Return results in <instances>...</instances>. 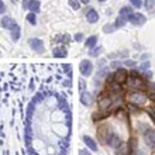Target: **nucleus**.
Masks as SVG:
<instances>
[{
    "instance_id": "obj_1",
    "label": "nucleus",
    "mask_w": 155,
    "mask_h": 155,
    "mask_svg": "<svg viewBox=\"0 0 155 155\" xmlns=\"http://www.w3.org/2000/svg\"><path fill=\"white\" fill-rule=\"evenodd\" d=\"M130 102L134 106H145L147 103V96L141 92H131L130 93Z\"/></svg>"
},
{
    "instance_id": "obj_2",
    "label": "nucleus",
    "mask_w": 155,
    "mask_h": 155,
    "mask_svg": "<svg viewBox=\"0 0 155 155\" xmlns=\"http://www.w3.org/2000/svg\"><path fill=\"white\" fill-rule=\"evenodd\" d=\"M79 71H81V74L83 75V76H89V75H92V72H93V64H92L89 59H85V61L81 62Z\"/></svg>"
},
{
    "instance_id": "obj_3",
    "label": "nucleus",
    "mask_w": 155,
    "mask_h": 155,
    "mask_svg": "<svg viewBox=\"0 0 155 155\" xmlns=\"http://www.w3.org/2000/svg\"><path fill=\"white\" fill-rule=\"evenodd\" d=\"M128 21H130L131 24L140 27V25L145 24V16L141 14V13H131L130 16H128Z\"/></svg>"
},
{
    "instance_id": "obj_4",
    "label": "nucleus",
    "mask_w": 155,
    "mask_h": 155,
    "mask_svg": "<svg viewBox=\"0 0 155 155\" xmlns=\"http://www.w3.org/2000/svg\"><path fill=\"white\" fill-rule=\"evenodd\" d=\"M127 83H128L130 87H134V89H140V87L144 86V82L137 76V74H135L134 71H133V76H131L130 79H127Z\"/></svg>"
},
{
    "instance_id": "obj_5",
    "label": "nucleus",
    "mask_w": 155,
    "mask_h": 155,
    "mask_svg": "<svg viewBox=\"0 0 155 155\" xmlns=\"http://www.w3.org/2000/svg\"><path fill=\"white\" fill-rule=\"evenodd\" d=\"M127 69H124V68H118L117 71H116V74H114V82H117V83H120L121 85L123 82H126L127 81Z\"/></svg>"
},
{
    "instance_id": "obj_6",
    "label": "nucleus",
    "mask_w": 155,
    "mask_h": 155,
    "mask_svg": "<svg viewBox=\"0 0 155 155\" xmlns=\"http://www.w3.org/2000/svg\"><path fill=\"white\" fill-rule=\"evenodd\" d=\"M28 44L35 52H42V51H44V42L41 40H38V38H31V40L28 41Z\"/></svg>"
},
{
    "instance_id": "obj_7",
    "label": "nucleus",
    "mask_w": 155,
    "mask_h": 155,
    "mask_svg": "<svg viewBox=\"0 0 155 155\" xmlns=\"http://www.w3.org/2000/svg\"><path fill=\"white\" fill-rule=\"evenodd\" d=\"M144 138L150 147H155V130H147L144 133Z\"/></svg>"
},
{
    "instance_id": "obj_8",
    "label": "nucleus",
    "mask_w": 155,
    "mask_h": 155,
    "mask_svg": "<svg viewBox=\"0 0 155 155\" xmlns=\"http://www.w3.org/2000/svg\"><path fill=\"white\" fill-rule=\"evenodd\" d=\"M0 24H2V27H3V28H8V30H12V28H14V27H16L17 25V23L14 20H13L12 17H3V18H2V21H0Z\"/></svg>"
},
{
    "instance_id": "obj_9",
    "label": "nucleus",
    "mask_w": 155,
    "mask_h": 155,
    "mask_svg": "<svg viewBox=\"0 0 155 155\" xmlns=\"http://www.w3.org/2000/svg\"><path fill=\"white\" fill-rule=\"evenodd\" d=\"M86 20L89 21V23H96V21L99 20L97 12H96L94 8H89V10L86 12Z\"/></svg>"
},
{
    "instance_id": "obj_10",
    "label": "nucleus",
    "mask_w": 155,
    "mask_h": 155,
    "mask_svg": "<svg viewBox=\"0 0 155 155\" xmlns=\"http://www.w3.org/2000/svg\"><path fill=\"white\" fill-rule=\"evenodd\" d=\"M52 54H54V57L55 58H65L66 54H68V51H66L65 47H57V48H54Z\"/></svg>"
},
{
    "instance_id": "obj_11",
    "label": "nucleus",
    "mask_w": 155,
    "mask_h": 155,
    "mask_svg": "<svg viewBox=\"0 0 155 155\" xmlns=\"http://www.w3.org/2000/svg\"><path fill=\"white\" fill-rule=\"evenodd\" d=\"M111 103H113L111 97H102L100 102H99V107H100V110H107L111 106Z\"/></svg>"
},
{
    "instance_id": "obj_12",
    "label": "nucleus",
    "mask_w": 155,
    "mask_h": 155,
    "mask_svg": "<svg viewBox=\"0 0 155 155\" xmlns=\"http://www.w3.org/2000/svg\"><path fill=\"white\" fill-rule=\"evenodd\" d=\"M83 141H85V144L92 150V151H97V145L94 143V140L90 138L89 135H85V137H83Z\"/></svg>"
},
{
    "instance_id": "obj_13",
    "label": "nucleus",
    "mask_w": 155,
    "mask_h": 155,
    "mask_svg": "<svg viewBox=\"0 0 155 155\" xmlns=\"http://www.w3.org/2000/svg\"><path fill=\"white\" fill-rule=\"evenodd\" d=\"M40 7H41L40 0H30L28 8H30V10H31L33 13H38V12H40Z\"/></svg>"
},
{
    "instance_id": "obj_14",
    "label": "nucleus",
    "mask_w": 155,
    "mask_h": 155,
    "mask_svg": "<svg viewBox=\"0 0 155 155\" xmlns=\"http://www.w3.org/2000/svg\"><path fill=\"white\" fill-rule=\"evenodd\" d=\"M120 144H121V141L118 138V135H116V134L110 135V138H109V145H111V148H117Z\"/></svg>"
},
{
    "instance_id": "obj_15",
    "label": "nucleus",
    "mask_w": 155,
    "mask_h": 155,
    "mask_svg": "<svg viewBox=\"0 0 155 155\" xmlns=\"http://www.w3.org/2000/svg\"><path fill=\"white\" fill-rule=\"evenodd\" d=\"M20 27L18 25H16L14 28L10 30V35H12V40L13 41H18V38H20Z\"/></svg>"
},
{
    "instance_id": "obj_16",
    "label": "nucleus",
    "mask_w": 155,
    "mask_h": 155,
    "mask_svg": "<svg viewBox=\"0 0 155 155\" xmlns=\"http://www.w3.org/2000/svg\"><path fill=\"white\" fill-rule=\"evenodd\" d=\"M96 44H97V37H96V35H92V37H89L87 40H86V47H87L89 49L94 48Z\"/></svg>"
},
{
    "instance_id": "obj_17",
    "label": "nucleus",
    "mask_w": 155,
    "mask_h": 155,
    "mask_svg": "<svg viewBox=\"0 0 155 155\" xmlns=\"http://www.w3.org/2000/svg\"><path fill=\"white\" fill-rule=\"evenodd\" d=\"M81 102L83 103L85 106H89V104H90V96L86 93L85 90H83V92H81Z\"/></svg>"
},
{
    "instance_id": "obj_18",
    "label": "nucleus",
    "mask_w": 155,
    "mask_h": 155,
    "mask_svg": "<svg viewBox=\"0 0 155 155\" xmlns=\"http://www.w3.org/2000/svg\"><path fill=\"white\" fill-rule=\"evenodd\" d=\"M127 21H128V17H126V16H118L114 24H116V27H123V25L126 24Z\"/></svg>"
},
{
    "instance_id": "obj_19",
    "label": "nucleus",
    "mask_w": 155,
    "mask_h": 155,
    "mask_svg": "<svg viewBox=\"0 0 155 155\" xmlns=\"http://www.w3.org/2000/svg\"><path fill=\"white\" fill-rule=\"evenodd\" d=\"M27 21H28L30 24H37V17H35V13H28V14H27Z\"/></svg>"
},
{
    "instance_id": "obj_20",
    "label": "nucleus",
    "mask_w": 155,
    "mask_h": 155,
    "mask_svg": "<svg viewBox=\"0 0 155 155\" xmlns=\"http://www.w3.org/2000/svg\"><path fill=\"white\" fill-rule=\"evenodd\" d=\"M68 3H69V6L74 10H79L81 8V3H79V0H68Z\"/></svg>"
},
{
    "instance_id": "obj_21",
    "label": "nucleus",
    "mask_w": 155,
    "mask_h": 155,
    "mask_svg": "<svg viewBox=\"0 0 155 155\" xmlns=\"http://www.w3.org/2000/svg\"><path fill=\"white\" fill-rule=\"evenodd\" d=\"M133 13V8L131 7H123L121 10H120V16H126V17H128Z\"/></svg>"
},
{
    "instance_id": "obj_22",
    "label": "nucleus",
    "mask_w": 155,
    "mask_h": 155,
    "mask_svg": "<svg viewBox=\"0 0 155 155\" xmlns=\"http://www.w3.org/2000/svg\"><path fill=\"white\" fill-rule=\"evenodd\" d=\"M116 28H117V27H116V24L114 25L107 24V25H104V27H103V31H104V33H111V31H114Z\"/></svg>"
},
{
    "instance_id": "obj_23",
    "label": "nucleus",
    "mask_w": 155,
    "mask_h": 155,
    "mask_svg": "<svg viewBox=\"0 0 155 155\" xmlns=\"http://www.w3.org/2000/svg\"><path fill=\"white\" fill-rule=\"evenodd\" d=\"M130 2H131V4H133L135 8L143 7V0H130Z\"/></svg>"
},
{
    "instance_id": "obj_24",
    "label": "nucleus",
    "mask_w": 155,
    "mask_h": 155,
    "mask_svg": "<svg viewBox=\"0 0 155 155\" xmlns=\"http://www.w3.org/2000/svg\"><path fill=\"white\" fill-rule=\"evenodd\" d=\"M102 51H103V48H102V47H97V48H96V49H93V48H92V51H90V55H93V57H96V55H99V54L102 52Z\"/></svg>"
},
{
    "instance_id": "obj_25",
    "label": "nucleus",
    "mask_w": 155,
    "mask_h": 155,
    "mask_svg": "<svg viewBox=\"0 0 155 155\" xmlns=\"http://www.w3.org/2000/svg\"><path fill=\"white\" fill-rule=\"evenodd\" d=\"M155 4V0H145V8H152Z\"/></svg>"
},
{
    "instance_id": "obj_26",
    "label": "nucleus",
    "mask_w": 155,
    "mask_h": 155,
    "mask_svg": "<svg viewBox=\"0 0 155 155\" xmlns=\"http://www.w3.org/2000/svg\"><path fill=\"white\" fill-rule=\"evenodd\" d=\"M75 41H78V42H81V41H83V34H81V33L75 34Z\"/></svg>"
},
{
    "instance_id": "obj_27",
    "label": "nucleus",
    "mask_w": 155,
    "mask_h": 155,
    "mask_svg": "<svg viewBox=\"0 0 155 155\" xmlns=\"http://www.w3.org/2000/svg\"><path fill=\"white\" fill-rule=\"evenodd\" d=\"M147 111H148V114L152 117V120L155 121V109H147Z\"/></svg>"
},
{
    "instance_id": "obj_28",
    "label": "nucleus",
    "mask_w": 155,
    "mask_h": 155,
    "mask_svg": "<svg viewBox=\"0 0 155 155\" xmlns=\"http://www.w3.org/2000/svg\"><path fill=\"white\" fill-rule=\"evenodd\" d=\"M4 12H6V6H4L3 0H0V14H3Z\"/></svg>"
},
{
    "instance_id": "obj_29",
    "label": "nucleus",
    "mask_w": 155,
    "mask_h": 155,
    "mask_svg": "<svg viewBox=\"0 0 155 155\" xmlns=\"http://www.w3.org/2000/svg\"><path fill=\"white\" fill-rule=\"evenodd\" d=\"M28 4H30V0H23V7L24 8H28Z\"/></svg>"
},
{
    "instance_id": "obj_30",
    "label": "nucleus",
    "mask_w": 155,
    "mask_h": 155,
    "mask_svg": "<svg viewBox=\"0 0 155 155\" xmlns=\"http://www.w3.org/2000/svg\"><path fill=\"white\" fill-rule=\"evenodd\" d=\"M79 155H90L87 151H85V150H81V152H79Z\"/></svg>"
},
{
    "instance_id": "obj_31",
    "label": "nucleus",
    "mask_w": 155,
    "mask_h": 155,
    "mask_svg": "<svg viewBox=\"0 0 155 155\" xmlns=\"http://www.w3.org/2000/svg\"><path fill=\"white\" fill-rule=\"evenodd\" d=\"M126 65H128V66H133V65H134V62H131V61H127V62H126Z\"/></svg>"
},
{
    "instance_id": "obj_32",
    "label": "nucleus",
    "mask_w": 155,
    "mask_h": 155,
    "mask_svg": "<svg viewBox=\"0 0 155 155\" xmlns=\"http://www.w3.org/2000/svg\"><path fill=\"white\" fill-rule=\"evenodd\" d=\"M79 2H82V3H89V0H79Z\"/></svg>"
},
{
    "instance_id": "obj_33",
    "label": "nucleus",
    "mask_w": 155,
    "mask_h": 155,
    "mask_svg": "<svg viewBox=\"0 0 155 155\" xmlns=\"http://www.w3.org/2000/svg\"><path fill=\"white\" fill-rule=\"evenodd\" d=\"M12 2H13V3H17V2H18V0H12Z\"/></svg>"
},
{
    "instance_id": "obj_34",
    "label": "nucleus",
    "mask_w": 155,
    "mask_h": 155,
    "mask_svg": "<svg viewBox=\"0 0 155 155\" xmlns=\"http://www.w3.org/2000/svg\"><path fill=\"white\" fill-rule=\"evenodd\" d=\"M99 2H106V0H99Z\"/></svg>"
}]
</instances>
